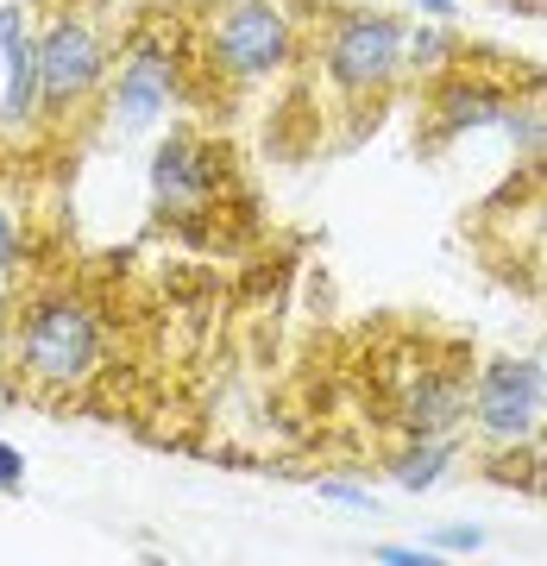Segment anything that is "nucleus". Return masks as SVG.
I'll use <instances>...</instances> for the list:
<instances>
[{
	"instance_id": "1",
	"label": "nucleus",
	"mask_w": 547,
	"mask_h": 566,
	"mask_svg": "<svg viewBox=\"0 0 547 566\" xmlns=\"http://www.w3.org/2000/svg\"><path fill=\"white\" fill-rule=\"evenodd\" d=\"M7 359L25 390H88L107 359V315L82 290H39L32 303L7 322Z\"/></svg>"
},
{
	"instance_id": "2",
	"label": "nucleus",
	"mask_w": 547,
	"mask_h": 566,
	"mask_svg": "<svg viewBox=\"0 0 547 566\" xmlns=\"http://www.w3.org/2000/svg\"><path fill=\"white\" fill-rule=\"evenodd\" d=\"M196 51H202V70L227 88L284 76L303 51L296 0H214L208 20L196 25Z\"/></svg>"
},
{
	"instance_id": "3",
	"label": "nucleus",
	"mask_w": 547,
	"mask_h": 566,
	"mask_svg": "<svg viewBox=\"0 0 547 566\" xmlns=\"http://www.w3.org/2000/svg\"><path fill=\"white\" fill-rule=\"evenodd\" d=\"M541 416H547L541 353H491L472 371L466 428L491 453H541Z\"/></svg>"
},
{
	"instance_id": "4",
	"label": "nucleus",
	"mask_w": 547,
	"mask_h": 566,
	"mask_svg": "<svg viewBox=\"0 0 547 566\" xmlns=\"http://www.w3.org/2000/svg\"><path fill=\"white\" fill-rule=\"evenodd\" d=\"M182 95V39L177 25H139L126 32V44L114 51V70H107V88H102V120L107 133H145L158 126Z\"/></svg>"
},
{
	"instance_id": "5",
	"label": "nucleus",
	"mask_w": 547,
	"mask_h": 566,
	"mask_svg": "<svg viewBox=\"0 0 547 566\" xmlns=\"http://www.w3.org/2000/svg\"><path fill=\"white\" fill-rule=\"evenodd\" d=\"M39 44V107L51 120H70L76 107L102 102L107 70H114V39L88 7H57L32 32Z\"/></svg>"
},
{
	"instance_id": "6",
	"label": "nucleus",
	"mask_w": 547,
	"mask_h": 566,
	"mask_svg": "<svg viewBox=\"0 0 547 566\" xmlns=\"http://www.w3.org/2000/svg\"><path fill=\"white\" fill-rule=\"evenodd\" d=\"M403 25L385 7H353L327 25L322 39V76L346 102H378L403 82Z\"/></svg>"
},
{
	"instance_id": "7",
	"label": "nucleus",
	"mask_w": 547,
	"mask_h": 566,
	"mask_svg": "<svg viewBox=\"0 0 547 566\" xmlns=\"http://www.w3.org/2000/svg\"><path fill=\"white\" fill-rule=\"evenodd\" d=\"M221 189H227V151L208 145L202 133L177 126V133L151 151V214H158V221H170V227L202 221Z\"/></svg>"
},
{
	"instance_id": "8",
	"label": "nucleus",
	"mask_w": 547,
	"mask_h": 566,
	"mask_svg": "<svg viewBox=\"0 0 547 566\" xmlns=\"http://www.w3.org/2000/svg\"><path fill=\"white\" fill-rule=\"evenodd\" d=\"M472 371L446 353H422L397 371V428L403 434H460L466 428Z\"/></svg>"
},
{
	"instance_id": "9",
	"label": "nucleus",
	"mask_w": 547,
	"mask_h": 566,
	"mask_svg": "<svg viewBox=\"0 0 547 566\" xmlns=\"http://www.w3.org/2000/svg\"><path fill=\"white\" fill-rule=\"evenodd\" d=\"M44 120L39 107V44H32V13L0 7V133H32Z\"/></svg>"
},
{
	"instance_id": "10",
	"label": "nucleus",
	"mask_w": 547,
	"mask_h": 566,
	"mask_svg": "<svg viewBox=\"0 0 547 566\" xmlns=\"http://www.w3.org/2000/svg\"><path fill=\"white\" fill-rule=\"evenodd\" d=\"M504 102H509V95L497 88V82L446 70V76L428 82V120H434V139H466V133H485V126H497Z\"/></svg>"
},
{
	"instance_id": "11",
	"label": "nucleus",
	"mask_w": 547,
	"mask_h": 566,
	"mask_svg": "<svg viewBox=\"0 0 547 566\" xmlns=\"http://www.w3.org/2000/svg\"><path fill=\"white\" fill-rule=\"evenodd\" d=\"M453 465H460V434H403V453L390 460V485L422 497V491L446 485Z\"/></svg>"
},
{
	"instance_id": "12",
	"label": "nucleus",
	"mask_w": 547,
	"mask_h": 566,
	"mask_svg": "<svg viewBox=\"0 0 547 566\" xmlns=\"http://www.w3.org/2000/svg\"><path fill=\"white\" fill-rule=\"evenodd\" d=\"M460 25L446 20H409L403 25V76L409 82H434L446 70H460Z\"/></svg>"
},
{
	"instance_id": "13",
	"label": "nucleus",
	"mask_w": 547,
	"mask_h": 566,
	"mask_svg": "<svg viewBox=\"0 0 547 566\" xmlns=\"http://www.w3.org/2000/svg\"><path fill=\"white\" fill-rule=\"evenodd\" d=\"M497 133L509 139V151L523 164H541V145H547V120H541V82L528 88V95H516V102H504V114H497Z\"/></svg>"
},
{
	"instance_id": "14",
	"label": "nucleus",
	"mask_w": 547,
	"mask_h": 566,
	"mask_svg": "<svg viewBox=\"0 0 547 566\" xmlns=\"http://www.w3.org/2000/svg\"><path fill=\"white\" fill-rule=\"evenodd\" d=\"M20 252H25V227H20V208L0 196V290L13 283V271H20Z\"/></svg>"
},
{
	"instance_id": "15",
	"label": "nucleus",
	"mask_w": 547,
	"mask_h": 566,
	"mask_svg": "<svg viewBox=\"0 0 547 566\" xmlns=\"http://www.w3.org/2000/svg\"><path fill=\"white\" fill-rule=\"evenodd\" d=\"M434 554H478L485 547V523H446V528H434Z\"/></svg>"
},
{
	"instance_id": "16",
	"label": "nucleus",
	"mask_w": 547,
	"mask_h": 566,
	"mask_svg": "<svg viewBox=\"0 0 547 566\" xmlns=\"http://www.w3.org/2000/svg\"><path fill=\"white\" fill-rule=\"evenodd\" d=\"M315 491H322L327 504H346V510H378V497L365 485H353V479H315Z\"/></svg>"
},
{
	"instance_id": "17",
	"label": "nucleus",
	"mask_w": 547,
	"mask_h": 566,
	"mask_svg": "<svg viewBox=\"0 0 547 566\" xmlns=\"http://www.w3.org/2000/svg\"><path fill=\"white\" fill-rule=\"evenodd\" d=\"M371 560L378 566H428V560H441L434 547H403V542H378L371 547Z\"/></svg>"
},
{
	"instance_id": "18",
	"label": "nucleus",
	"mask_w": 547,
	"mask_h": 566,
	"mask_svg": "<svg viewBox=\"0 0 547 566\" xmlns=\"http://www.w3.org/2000/svg\"><path fill=\"white\" fill-rule=\"evenodd\" d=\"M25 485V453L13 441H0V491H20Z\"/></svg>"
},
{
	"instance_id": "19",
	"label": "nucleus",
	"mask_w": 547,
	"mask_h": 566,
	"mask_svg": "<svg viewBox=\"0 0 547 566\" xmlns=\"http://www.w3.org/2000/svg\"><path fill=\"white\" fill-rule=\"evenodd\" d=\"M415 13H422V20H446V25H460V0H415Z\"/></svg>"
},
{
	"instance_id": "20",
	"label": "nucleus",
	"mask_w": 547,
	"mask_h": 566,
	"mask_svg": "<svg viewBox=\"0 0 547 566\" xmlns=\"http://www.w3.org/2000/svg\"><path fill=\"white\" fill-rule=\"evenodd\" d=\"M0 296H7V290H0ZM0 334H7V303H0Z\"/></svg>"
}]
</instances>
